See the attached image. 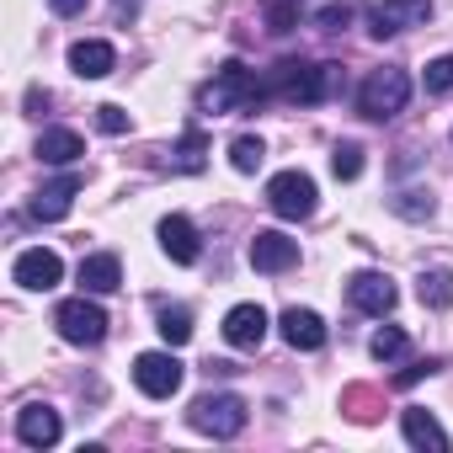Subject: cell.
Wrapping results in <instances>:
<instances>
[{
  "instance_id": "obj_1",
  "label": "cell",
  "mask_w": 453,
  "mask_h": 453,
  "mask_svg": "<svg viewBox=\"0 0 453 453\" xmlns=\"http://www.w3.org/2000/svg\"><path fill=\"white\" fill-rule=\"evenodd\" d=\"M331 75H336V65H299V59H283V65L262 81V96H283V102L315 107V102H326Z\"/></svg>"
},
{
  "instance_id": "obj_2",
  "label": "cell",
  "mask_w": 453,
  "mask_h": 453,
  "mask_svg": "<svg viewBox=\"0 0 453 453\" xmlns=\"http://www.w3.org/2000/svg\"><path fill=\"white\" fill-rule=\"evenodd\" d=\"M203 112H213V118H224V112H246L251 102H262V81L241 65V59H230L208 86H203Z\"/></svg>"
},
{
  "instance_id": "obj_3",
  "label": "cell",
  "mask_w": 453,
  "mask_h": 453,
  "mask_svg": "<svg viewBox=\"0 0 453 453\" xmlns=\"http://www.w3.org/2000/svg\"><path fill=\"white\" fill-rule=\"evenodd\" d=\"M405 102H411V75H405V70H395V65L368 70V81L357 86V112H363V118H373V123H384V118L405 112Z\"/></svg>"
},
{
  "instance_id": "obj_4",
  "label": "cell",
  "mask_w": 453,
  "mask_h": 453,
  "mask_svg": "<svg viewBox=\"0 0 453 453\" xmlns=\"http://www.w3.org/2000/svg\"><path fill=\"white\" fill-rule=\"evenodd\" d=\"M187 421L203 432V437H241L246 432V421H251V405L241 400V395H203V400H192V411H187Z\"/></svg>"
},
{
  "instance_id": "obj_5",
  "label": "cell",
  "mask_w": 453,
  "mask_h": 453,
  "mask_svg": "<svg viewBox=\"0 0 453 453\" xmlns=\"http://www.w3.org/2000/svg\"><path fill=\"white\" fill-rule=\"evenodd\" d=\"M54 326H59L65 342H75V347H96V342L107 336V310L91 304V299L81 294V299H65V304L54 310Z\"/></svg>"
},
{
  "instance_id": "obj_6",
  "label": "cell",
  "mask_w": 453,
  "mask_h": 453,
  "mask_svg": "<svg viewBox=\"0 0 453 453\" xmlns=\"http://www.w3.org/2000/svg\"><path fill=\"white\" fill-rule=\"evenodd\" d=\"M267 208L278 219H310L315 213V181L304 171H278L267 181Z\"/></svg>"
},
{
  "instance_id": "obj_7",
  "label": "cell",
  "mask_w": 453,
  "mask_h": 453,
  "mask_svg": "<svg viewBox=\"0 0 453 453\" xmlns=\"http://www.w3.org/2000/svg\"><path fill=\"white\" fill-rule=\"evenodd\" d=\"M181 379H187V368L176 363V352H139L134 357V384L150 400H171L181 389Z\"/></svg>"
},
{
  "instance_id": "obj_8",
  "label": "cell",
  "mask_w": 453,
  "mask_h": 453,
  "mask_svg": "<svg viewBox=\"0 0 453 453\" xmlns=\"http://www.w3.org/2000/svg\"><path fill=\"white\" fill-rule=\"evenodd\" d=\"M432 17V0H379L368 12V33L373 38H395V33H411V27H426Z\"/></svg>"
},
{
  "instance_id": "obj_9",
  "label": "cell",
  "mask_w": 453,
  "mask_h": 453,
  "mask_svg": "<svg viewBox=\"0 0 453 453\" xmlns=\"http://www.w3.org/2000/svg\"><path fill=\"white\" fill-rule=\"evenodd\" d=\"M12 278H17V283H22L27 294H49V288H59V278H65V262H59L54 251L33 246V251H22V257H17Z\"/></svg>"
},
{
  "instance_id": "obj_10",
  "label": "cell",
  "mask_w": 453,
  "mask_h": 453,
  "mask_svg": "<svg viewBox=\"0 0 453 453\" xmlns=\"http://www.w3.org/2000/svg\"><path fill=\"white\" fill-rule=\"evenodd\" d=\"M251 267L257 273H288V267H299V241H288L283 230H257Z\"/></svg>"
},
{
  "instance_id": "obj_11",
  "label": "cell",
  "mask_w": 453,
  "mask_h": 453,
  "mask_svg": "<svg viewBox=\"0 0 453 453\" xmlns=\"http://www.w3.org/2000/svg\"><path fill=\"white\" fill-rule=\"evenodd\" d=\"M224 342L241 347V352H257L267 342V310L262 304H235L224 315Z\"/></svg>"
},
{
  "instance_id": "obj_12",
  "label": "cell",
  "mask_w": 453,
  "mask_h": 453,
  "mask_svg": "<svg viewBox=\"0 0 453 453\" xmlns=\"http://www.w3.org/2000/svg\"><path fill=\"white\" fill-rule=\"evenodd\" d=\"M347 299H352V310H363V315H389L395 310V283L384 278V273H357L352 283H347Z\"/></svg>"
},
{
  "instance_id": "obj_13",
  "label": "cell",
  "mask_w": 453,
  "mask_h": 453,
  "mask_svg": "<svg viewBox=\"0 0 453 453\" xmlns=\"http://www.w3.org/2000/svg\"><path fill=\"white\" fill-rule=\"evenodd\" d=\"M160 251H165L171 262H181V267H192V262L203 257V246H197V230H192V219H181V213L160 219Z\"/></svg>"
},
{
  "instance_id": "obj_14",
  "label": "cell",
  "mask_w": 453,
  "mask_h": 453,
  "mask_svg": "<svg viewBox=\"0 0 453 453\" xmlns=\"http://www.w3.org/2000/svg\"><path fill=\"white\" fill-rule=\"evenodd\" d=\"M283 342L294 347V352H320L326 347V320L315 315V310H283Z\"/></svg>"
},
{
  "instance_id": "obj_15",
  "label": "cell",
  "mask_w": 453,
  "mask_h": 453,
  "mask_svg": "<svg viewBox=\"0 0 453 453\" xmlns=\"http://www.w3.org/2000/svg\"><path fill=\"white\" fill-rule=\"evenodd\" d=\"M59 432H65V421H59L54 405H27V411L17 416V437H22L27 448H54Z\"/></svg>"
},
{
  "instance_id": "obj_16",
  "label": "cell",
  "mask_w": 453,
  "mask_h": 453,
  "mask_svg": "<svg viewBox=\"0 0 453 453\" xmlns=\"http://www.w3.org/2000/svg\"><path fill=\"white\" fill-rule=\"evenodd\" d=\"M70 70H75L81 81H102V75H112V70H118V54H112V43L86 38V43H75V49H70Z\"/></svg>"
},
{
  "instance_id": "obj_17",
  "label": "cell",
  "mask_w": 453,
  "mask_h": 453,
  "mask_svg": "<svg viewBox=\"0 0 453 453\" xmlns=\"http://www.w3.org/2000/svg\"><path fill=\"white\" fill-rule=\"evenodd\" d=\"M75 192H81V176H75V171L59 176V181H49V187H38V197H33V219H43V224L65 219L70 203H75Z\"/></svg>"
},
{
  "instance_id": "obj_18",
  "label": "cell",
  "mask_w": 453,
  "mask_h": 453,
  "mask_svg": "<svg viewBox=\"0 0 453 453\" xmlns=\"http://www.w3.org/2000/svg\"><path fill=\"white\" fill-rule=\"evenodd\" d=\"M400 432H405V442H411V448L448 453V432H442V426H437V416H432V411H421V405L400 411Z\"/></svg>"
},
{
  "instance_id": "obj_19",
  "label": "cell",
  "mask_w": 453,
  "mask_h": 453,
  "mask_svg": "<svg viewBox=\"0 0 453 453\" xmlns=\"http://www.w3.org/2000/svg\"><path fill=\"white\" fill-rule=\"evenodd\" d=\"M81 155H86L81 134H70V128H43L38 134V160L43 165H75Z\"/></svg>"
},
{
  "instance_id": "obj_20",
  "label": "cell",
  "mask_w": 453,
  "mask_h": 453,
  "mask_svg": "<svg viewBox=\"0 0 453 453\" xmlns=\"http://www.w3.org/2000/svg\"><path fill=\"white\" fill-rule=\"evenodd\" d=\"M118 283H123V267H118L112 251H96V257L81 262V288H86V294H112Z\"/></svg>"
},
{
  "instance_id": "obj_21",
  "label": "cell",
  "mask_w": 453,
  "mask_h": 453,
  "mask_svg": "<svg viewBox=\"0 0 453 453\" xmlns=\"http://www.w3.org/2000/svg\"><path fill=\"white\" fill-rule=\"evenodd\" d=\"M416 299H421L426 310H448V304H453V273H448V267H426V273L416 278Z\"/></svg>"
},
{
  "instance_id": "obj_22",
  "label": "cell",
  "mask_w": 453,
  "mask_h": 453,
  "mask_svg": "<svg viewBox=\"0 0 453 453\" xmlns=\"http://www.w3.org/2000/svg\"><path fill=\"white\" fill-rule=\"evenodd\" d=\"M203 150H208V139H203V128H187V134H181V144L171 150V165L192 176V171H203Z\"/></svg>"
},
{
  "instance_id": "obj_23",
  "label": "cell",
  "mask_w": 453,
  "mask_h": 453,
  "mask_svg": "<svg viewBox=\"0 0 453 453\" xmlns=\"http://www.w3.org/2000/svg\"><path fill=\"white\" fill-rule=\"evenodd\" d=\"M262 160H267V144H262L257 134H241V139L230 144V165H235L241 176H251V171H262Z\"/></svg>"
},
{
  "instance_id": "obj_24",
  "label": "cell",
  "mask_w": 453,
  "mask_h": 453,
  "mask_svg": "<svg viewBox=\"0 0 453 453\" xmlns=\"http://www.w3.org/2000/svg\"><path fill=\"white\" fill-rule=\"evenodd\" d=\"M155 331H160L165 347H187V342H192V315H187L181 304H176V310H160V326H155Z\"/></svg>"
},
{
  "instance_id": "obj_25",
  "label": "cell",
  "mask_w": 453,
  "mask_h": 453,
  "mask_svg": "<svg viewBox=\"0 0 453 453\" xmlns=\"http://www.w3.org/2000/svg\"><path fill=\"white\" fill-rule=\"evenodd\" d=\"M405 331L400 326H384V331H373V342H368V352L379 357V363H395V357H405Z\"/></svg>"
},
{
  "instance_id": "obj_26",
  "label": "cell",
  "mask_w": 453,
  "mask_h": 453,
  "mask_svg": "<svg viewBox=\"0 0 453 453\" xmlns=\"http://www.w3.org/2000/svg\"><path fill=\"white\" fill-rule=\"evenodd\" d=\"M331 171H336V181H357L363 176V150L347 139V144H336L331 150Z\"/></svg>"
},
{
  "instance_id": "obj_27",
  "label": "cell",
  "mask_w": 453,
  "mask_h": 453,
  "mask_svg": "<svg viewBox=\"0 0 453 453\" xmlns=\"http://www.w3.org/2000/svg\"><path fill=\"white\" fill-rule=\"evenodd\" d=\"M389 208H395V213H405V219H432V197H426V192H400Z\"/></svg>"
},
{
  "instance_id": "obj_28",
  "label": "cell",
  "mask_w": 453,
  "mask_h": 453,
  "mask_svg": "<svg viewBox=\"0 0 453 453\" xmlns=\"http://www.w3.org/2000/svg\"><path fill=\"white\" fill-rule=\"evenodd\" d=\"M421 81H426V91H453V54H442V59H432Z\"/></svg>"
},
{
  "instance_id": "obj_29",
  "label": "cell",
  "mask_w": 453,
  "mask_h": 453,
  "mask_svg": "<svg viewBox=\"0 0 453 453\" xmlns=\"http://www.w3.org/2000/svg\"><path fill=\"white\" fill-rule=\"evenodd\" d=\"M315 27H320V33H342V27H352V6H347V0H342V6H326V12L315 17Z\"/></svg>"
},
{
  "instance_id": "obj_30",
  "label": "cell",
  "mask_w": 453,
  "mask_h": 453,
  "mask_svg": "<svg viewBox=\"0 0 453 453\" xmlns=\"http://www.w3.org/2000/svg\"><path fill=\"white\" fill-rule=\"evenodd\" d=\"M96 128H102V134H128V112L107 102V107H96Z\"/></svg>"
},
{
  "instance_id": "obj_31",
  "label": "cell",
  "mask_w": 453,
  "mask_h": 453,
  "mask_svg": "<svg viewBox=\"0 0 453 453\" xmlns=\"http://www.w3.org/2000/svg\"><path fill=\"white\" fill-rule=\"evenodd\" d=\"M49 6H54V12H59V17H81V12H86V6H91V0H49Z\"/></svg>"
},
{
  "instance_id": "obj_32",
  "label": "cell",
  "mask_w": 453,
  "mask_h": 453,
  "mask_svg": "<svg viewBox=\"0 0 453 453\" xmlns=\"http://www.w3.org/2000/svg\"><path fill=\"white\" fill-rule=\"evenodd\" d=\"M432 368H437V363H416V368H405L395 384H416V379H421V373H432Z\"/></svg>"
},
{
  "instance_id": "obj_33",
  "label": "cell",
  "mask_w": 453,
  "mask_h": 453,
  "mask_svg": "<svg viewBox=\"0 0 453 453\" xmlns=\"http://www.w3.org/2000/svg\"><path fill=\"white\" fill-rule=\"evenodd\" d=\"M262 6H267V0H262Z\"/></svg>"
}]
</instances>
